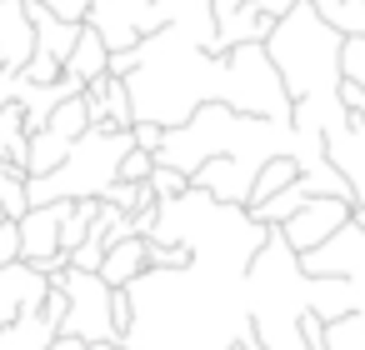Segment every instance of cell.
<instances>
[{"instance_id": "e0dca14e", "label": "cell", "mask_w": 365, "mask_h": 350, "mask_svg": "<svg viewBox=\"0 0 365 350\" xmlns=\"http://www.w3.org/2000/svg\"><path fill=\"white\" fill-rule=\"evenodd\" d=\"M66 76H76V81H101V76H110V46L91 31V26H81V41H76V51L66 56Z\"/></svg>"}, {"instance_id": "ffe728a7", "label": "cell", "mask_w": 365, "mask_h": 350, "mask_svg": "<svg viewBox=\"0 0 365 350\" xmlns=\"http://www.w3.org/2000/svg\"><path fill=\"white\" fill-rule=\"evenodd\" d=\"M290 180H300V160L295 155H275L260 175H255V190H250V205H260V200H270V195H280Z\"/></svg>"}, {"instance_id": "603a6c76", "label": "cell", "mask_w": 365, "mask_h": 350, "mask_svg": "<svg viewBox=\"0 0 365 350\" xmlns=\"http://www.w3.org/2000/svg\"><path fill=\"white\" fill-rule=\"evenodd\" d=\"M150 190H155V200H175V195L190 190V175L175 170V165H160V160H155V170H150Z\"/></svg>"}, {"instance_id": "52a82bcc", "label": "cell", "mask_w": 365, "mask_h": 350, "mask_svg": "<svg viewBox=\"0 0 365 350\" xmlns=\"http://www.w3.org/2000/svg\"><path fill=\"white\" fill-rule=\"evenodd\" d=\"M71 205H76V200L31 205V210L16 220V230H21V260H31V265H36V270H46V275L71 270V255L61 250V225H66Z\"/></svg>"}, {"instance_id": "9c48e42d", "label": "cell", "mask_w": 365, "mask_h": 350, "mask_svg": "<svg viewBox=\"0 0 365 350\" xmlns=\"http://www.w3.org/2000/svg\"><path fill=\"white\" fill-rule=\"evenodd\" d=\"M300 265H305V275H340V280H350L365 295V225L360 220L340 225L325 245L305 250Z\"/></svg>"}, {"instance_id": "5bb4252c", "label": "cell", "mask_w": 365, "mask_h": 350, "mask_svg": "<svg viewBox=\"0 0 365 350\" xmlns=\"http://www.w3.org/2000/svg\"><path fill=\"white\" fill-rule=\"evenodd\" d=\"M86 101H91V120L96 125H115V130H130L135 125V105H130V86L120 76H101L86 86Z\"/></svg>"}, {"instance_id": "44dd1931", "label": "cell", "mask_w": 365, "mask_h": 350, "mask_svg": "<svg viewBox=\"0 0 365 350\" xmlns=\"http://www.w3.org/2000/svg\"><path fill=\"white\" fill-rule=\"evenodd\" d=\"M310 6L345 36H365V0H310Z\"/></svg>"}, {"instance_id": "30bf717a", "label": "cell", "mask_w": 365, "mask_h": 350, "mask_svg": "<svg viewBox=\"0 0 365 350\" xmlns=\"http://www.w3.org/2000/svg\"><path fill=\"white\" fill-rule=\"evenodd\" d=\"M355 220V200H340V195H315L310 205H300L285 225H280V235L290 240V250L295 255H305V250H315V245H325L340 225H350Z\"/></svg>"}, {"instance_id": "836d02e7", "label": "cell", "mask_w": 365, "mask_h": 350, "mask_svg": "<svg viewBox=\"0 0 365 350\" xmlns=\"http://www.w3.org/2000/svg\"><path fill=\"white\" fill-rule=\"evenodd\" d=\"M0 225H6V210H0Z\"/></svg>"}, {"instance_id": "4fadbf2b", "label": "cell", "mask_w": 365, "mask_h": 350, "mask_svg": "<svg viewBox=\"0 0 365 350\" xmlns=\"http://www.w3.org/2000/svg\"><path fill=\"white\" fill-rule=\"evenodd\" d=\"M36 56V26L26 0H0V71H26Z\"/></svg>"}, {"instance_id": "d6986e66", "label": "cell", "mask_w": 365, "mask_h": 350, "mask_svg": "<svg viewBox=\"0 0 365 350\" xmlns=\"http://www.w3.org/2000/svg\"><path fill=\"white\" fill-rule=\"evenodd\" d=\"M0 210L6 220H21L31 210V170L16 160H0Z\"/></svg>"}, {"instance_id": "9a60e30c", "label": "cell", "mask_w": 365, "mask_h": 350, "mask_svg": "<svg viewBox=\"0 0 365 350\" xmlns=\"http://www.w3.org/2000/svg\"><path fill=\"white\" fill-rule=\"evenodd\" d=\"M26 11H31V26H36V51H46V56H56L61 66H66V56L76 51V41H81V26L76 21H61L46 0H26Z\"/></svg>"}, {"instance_id": "5b68a950", "label": "cell", "mask_w": 365, "mask_h": 350, "mask_svg": "<svg viewBox=\"0 0 365 350\" xmlns=\"http://www.w3.org/2000/svg\"><path fill=\"white\" fill-rule=\"evenodd\" d=\"M61 290H66V300H71V310H66V320H61V335L66 340H91V345H120V335H125V325H130V300H125V290H115L101 270H61V275H51Z\"/></svg>"}, {"instance_id": "d6a6232c", "label": "cell", "mask_w": 365, "mask_h": 350, "mask_svg": "<svg viewBox=\"0 0 365 350\" xmlns=\"http://www.w3.org/2000/svg\"><path fill=\"white\" fill-rule=\"evenodd\" d=\"M355 220H360V225H365V200H360V205H355Z\"/></svg>"}, {"instance_id": "2e32d148", "label": "cell", "mask_w": 365, "mask_h": 350, "mask_svg": "<svg viewBox=\"0 0 365 350\" xmlns=\"http://www.w3.org/2000/svg\"><path fill=\"white\" fill-rule=\"evenodd\" d=\"M150 270V240L145 235H125V240H115L110 250H106V260H101V275L115 285V290H125L130 280H140Z\"/></svg>"}, {"instance_id": "d4e9b609", "label": "cell", "mask_w": 365, "mask_h": 350, "mask_svg": "<svg viewBox=\"0 0 365 350\" xmlns=\"http://www.w3.org/2000/svg\"><path fill=\"white\" fill-rule=\"evenodd\" d=\"M61 76H66V66H61L56 56H46V51H36L31 66H26V81H36V86H56Z\"/></svg>"}, {"instance_id": "3957f363", "label": "cell", "mask_w": 365, "mask_h": 350, "mask_svg": "<svg viewBox=\"0 0 365 350\" xmlns=\"http://www.w3.org/2000/svg\"><path fill=\"white\" fill-rule=\"evenodd\" d=\"M245 305H250V330L265 350H310L300 335V320L310 310V275L280 225H270V240L245 270Z\"/></svg>"}, {"instance_id": "e575fe53", "label": "cell", "mask_w": 365, "mask_h": 350, "mask_svg": "<svg viewBox=\"0 0 365 350\" xmlns=\"http://www.w3.org/2000/svg\"><path fill=\"white\" fill-rule=\"evenodd\" d=\"M235 350H240V345H235Z\"/></svg>"}, {"instance_id": "cb8c5ba5", "label": "cell", "mask_w": 365, "mask_h": 350, "mask_svg": "<svg viewBox=\"0 0 365 350\" xmlns=\"http://www.w3.org/2000/svg\"><path fill=\"white\" fill-rule=\"evenodd\" d=\"M340 71H345V86L365 91V36H345V56H340Z\"/></svg>"}, {"instance_id": "8992f818", "label": "cell", "mask_w": 365, "mask_h": 350, "mask_svg": "<svg viewBox=\"0 0 365 350\" xmlns=\"http://www.w3.org/2000/svg\"><path fill=\"white\" fill-rule=\"evenodd\" d=\"M91 125H96V120H91V101H86V91L71 96V101H61L56 115H51L41 130L26 135V170H31V175H51V170L76 150V140H81Z\"/></svg>"}, {"instance_id": "ac0fdd59", "label": "cell", "mask_w": 365, "mask_h": 350, "mask_svg": "<svg viewBox=\"0 0 365 350\" xmlns=\"http://www.w3.org/2000/svg\"><path fill=\"white\" fill-rule=\"evenodd\" d=\"M310 200H315V185L300 175V180H290L280 195H270V200H260V205H245V210H250L260 225H285V220H290L300 205H310Z\"/></svg>"}, {"instance_id": "4dcf8cb0", "label": "cell", "mask_w": 365, "mask_h": 350, "mask_svg": "<svg viewBox=\"0 0 365 350\" xmlns=\"http://www.w3.org/2000/svg\"><path fill=\"white\" fill-rule=\"evenodd\" d=\"M51 350H125V345H91V340H66V335H61Z\"/></svg>"}, {"instance_id": "7a4b0ae2", "label": "cell", "mask_w": 365, "mask_h": 350, "mask_svg": "<svg viewBox=\"0 0 365 350\" xmlns=\"http://www.w3.org/2000/svg\"><path fill=\"white\" fill-rule=\"evenodd\" d=\"M285 91H290V120L305 125V130H320L325 140L340 135L350 125V105L340 96L345 86V71H340V56H345V31H335L310 0L275 21L270 41H265Z\"/></svg>"}, {"instance_id": "7c38bea8", "label": "cell", "mask_w": 365, "mask_h": 350, "mask_svg": "<svg viewBox=\"0 0 365 350\" xmlns=\"http://www.w3.org/2000/svg\"><path fill=\"white\" fill-rule=\"evenodd\" d=\"M46 295H51V275L36 270L31 260H11L0 270V330L11 320H21L26 310H41Z\"/></svg>"}, {"instance_id": "277c9868", "label": "cell", "mask_w": 365, "mask_h": 350, "mask_svg": "<svg viewBox=\"0 0 365 350\" xmlns=\"http://www.w3.org/2000/svg\"><path fill=\"white\" fill-rule=\"evenodd\" d=\"M135 150L130 130L115 125H91L76 150L51 170V175H31V205H56V200H101L115 180H120V160Z\"/></svg>"}, {"instance_id": "f546056e", "label": "cell", "mask_w": 365, "mask_h": 350, "mask_svg": "<svg viewBox=\"0 0 365 350\" xmlns=\"http://www.w3.org/2000/svg\"><path fill=\"white\" fill-rule=\"evenodd\" d=\"M255 6H260V11H265L270 21H285V16H290V11L300 6V0H255Z\"/></svg>"}, {"instance_id": "f1b7e54d", "label": "cell", "mask_w": 365, "mask_h": 350, "mask_svg": "<svg viewBox=\"0 0 365 350\" xmlns=\"http://www.w3.org/2000/svg\"><path fill=\"white\" fill-rule=\"evenodd\" d=\"M46 6H51L61 21H76V26H81V21L91 16V6H96V0H46Z\"/></svg>"}, {"instance_id": "7402d4cb", "label": "cell", "mask_w": 365, "mask_h": 350, "mask_svg": "<svg viewBox=\"0 0 365 350\" xmlns=\"http://www.w3.org/2000/svg\"><path fill=\"white\" fill-rule=\"evenodd\" d=\"M325 350H365V310L325 325Z\"/></svg>"}, {"instance_id": "ba28073f", "label": "cell", "mask_w": 365, "mask_h": 350, "mask_svg": "<svg viewBox=\"0 0 365 350\" xmlns=\"http://www.w3.org/2000/svg\"><path fill=\"white\" fill-rule=\"evenodd\" d=\"M86 26L110 46V51H130L140 46L145 36L160 31V11H155V0H96Z\"/></svg>"}, {"instance_id": "1f68e13d", "label": "cell", "mask_w": 365, "mask_h": 350, "mask_svg": "<svg viewBox=\"0 0 365 350\" xmlns=\"http://www.w3.org/2000/svg\"><path fill=\"white\" fill-rule=\"evenodd\" d=\"M210 6H215V21H230L235 11H245V6H250V0H210Z\"/></svg>"}, {"instance_id": "484cf974", "label": "cell", "mask_w": 365, "mask_h": 350, "mask_svg": "<svg viewBox=\"0 0 365 350\" xmlns=\"http://www.w3.org/2000/svg\"><path fill=\"white\" fill-rule=\"evenodd\" d=\"M150 170H155V155H150V150H140V145L120 160V180H130V185H145V180H150Z\"/></svg>"}, {"instance_id": "4316f807", "label": "cell", "mask_w": 365, "mask_h": 350, "mask_svg": "<svg viewBox=\"0 0 365 350\" xmlns=\"http://www.w3.org/2000/svg\"><path fill=\"white\" fill-rule=\"evenodd\" d=\"M130 135H135V145H140V150H150V155L165 145V125H150V120H135V125H130Z\"/></svg>"}, {"instance_id": "83f0119b", "label": "cell", "mask_w": 365, "mask_h": 350, "mask_svg": "<svg viewBox=\"0 0 365 350\" xmlns=\"http://www.w3.org/2000/svg\"><path fill=\"white\" fill-rule=\"evenodd\" d=\"M11 260H21V230H16V220L0 225V270H6Z\"/></svg>"}, {"instance_id": "8fae6325", "label": "cell", "mask_w": 365, "mask_h": 350, "mask_svg": "<svg viewBox=\"0 0 365 350\" xmlns=\"http://www.w3.org/2000/svg\"><path fill=\"white\" fill-rule=\"evenodd\" d=\"M66 310H71V300H66V290L51 280V295H46L41 310H26L21 320H11L6 330H0V350H51V345L61 340Z\"/></svg>"}, {"instance_id": "6da1fadb", "label": "cell", "mask_w": 365, "mask_h": 350, "mask_svg": "<svg viewBox=\"0 0 365 350\" xmlns=\"http://www.w3.org/2000/svg\"><path fill=\"white\" fill-rule=\"evenodd\" d=\"M125 350H235L250 330L245 265L195 255L190 265H150L125 285Z\"/></svg>"}]
</instances>
